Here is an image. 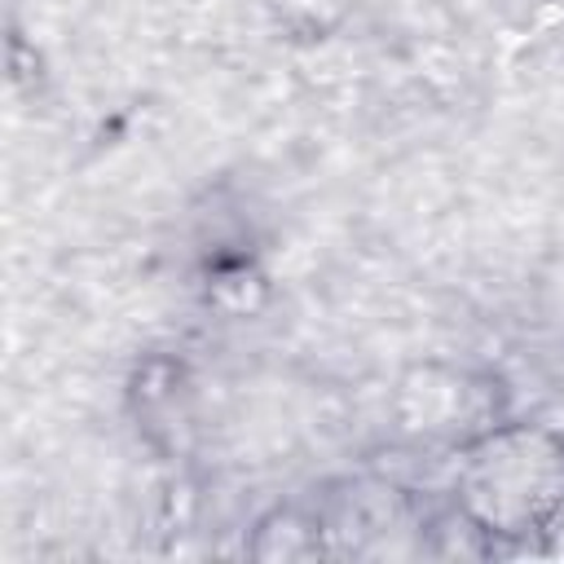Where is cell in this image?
<instances>
[{"label": "cell", "instance_id": "1", "mask_svg": "<svg viewBox=\"0 0 564 564\" xmlns=\"http://www.w3.org/2000/svg\"><path fill=\"white\" fill-rule=\"evenodd\" d=\"M454 520L485 542H533L564 516V436L542 423L494 419L458 445Z\"/></svg>", "mask_w": 564, "mask_h": 564}]
</instances>
